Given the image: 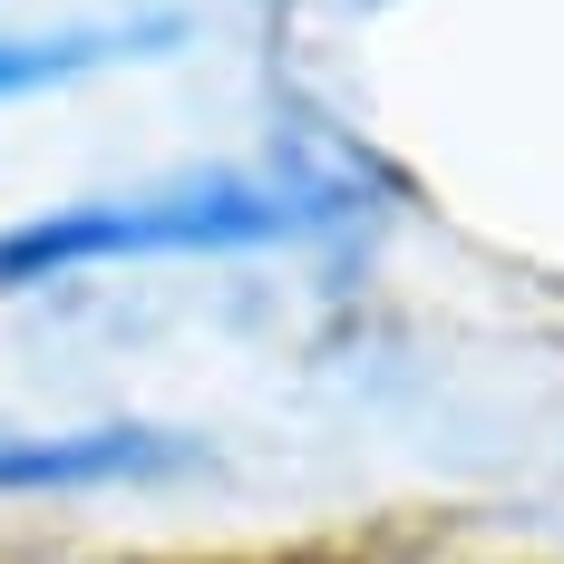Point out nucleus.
<instances>
[{
  "label": "nucleus",
  "mask_w": 564,
  "mask_h": 564,
  "mask_svg": "<svg viewBox=\"0 0 564 564\" xmlns=\"http://www.w3.org/2000/svg\"><path fill=\"white\" fill-rule=\"evenodd\" d=\"M360 215L340 175L312 166H185L156 185H117V195H68L20 225H0V292H50L78 273L117 263H205V253H273L312 243Z\"/></svg>",
  "instance_id": "nucleus-1"
},
{
  "label": "nucleus",
  "mask_w": 564,
  "mask_h": 564,
  "mask_svg": "<svg viewBox=\"0 0 564 564\" xmlns=\"http://www.w3.org/2000/svg\"><path fill=\"white\" fill-rule=\"evenodd\" d=\"M215 467L195 429H156V419H78V429H40V419H0V507L30 497H117V487H175Z\"/></svg>",
  "instance_id": "nucleus-2"
},
{
  "label": "nucleus",
  "mask_w": 564,
  "mask_h": 564,
  "mask_svg": "<svg viewBox=\"0 0 564 564\" xmlns=\"http://www.w3.org/2000/svg\"><path fill=\"white\" fill-rule=\"evenodd\" d=\"M185 50V20L147 10V20H50V30H0V108L10 98H58L78 78H108L127 58Z\"/></svg>",
  "instance_id": "nucleus-3"
}]
</instances>
